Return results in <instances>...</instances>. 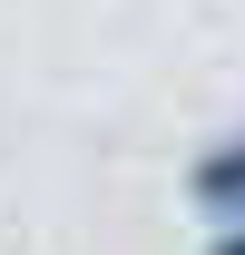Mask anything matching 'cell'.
I'll return each mask as SVG.
<instances>
[{"mask_svg":"<svg viewBox=\"0 0 245 255\" xmlns=\"http://www.w3.org/2000/svg\"><path fill=\"white\" fill-rule=\"evenodd\" d=\"M186 206L206 226H245V128H226L186 157Z\"/></svg>","mask_w":245,"mask_h":255,"instance_id":"cell-1","label":"cell"},{"mask_svg":"<svg viewBox=\"0 0 245 255\" xmlns=\"http://www.w3.org/2000/svg\"><path fill=\"white\" fill-rule=\"evenodd\" d=\"M196 255H245V226H216V236H206Z\"/></svg>","mask_w":245,"mask_h":255,"instance_id":"cell-2","label":"cell"}]
</instances>
